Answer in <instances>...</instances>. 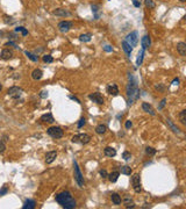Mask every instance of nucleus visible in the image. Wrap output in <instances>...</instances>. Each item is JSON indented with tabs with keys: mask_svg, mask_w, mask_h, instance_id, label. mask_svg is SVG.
<instances>
[{
	"mask_svg": "<svg viewBox=\"0 0 186 209\" xmlns=\"http://www.w3.org/2000/svg\"><path fill=\"white\" fill-rule=\"evenodd\" d=\"M179 120H180V122H182L184 126H186V109L182 111V112L179 113Z\"/></svg>",
	"mask_w": 186,
	"mask_h": 209,
	"instance_id": "c85d7f7f",
	"label": "nucleus"
},
{
	"mask_svg": "<svg viewBox=\"0 0 186 209\" xmlns=\"http://www.w3.org/2000/svg\"><path fill=\"white\" fill-rule=\"evenodd\" d=\"M56 201L58 205H61V207L65 209H74L76 208L77 203H76V200L74 199L72 194L68 190H64V192H61L59 194L56 195Z\"/></svg>",
	"mask_w": 186,
	"mask_h": 209,
	"instance_id": "f257e3e1",
	"label": "nucleus"
},
{
	"mask_svg": "<svg viewBox=\"0 0 186 209\" xmlns=\"http://www.w3.org/2000/svg\"><path fill=\"white\" fill-rule=\"evenodd\" d=\"M122 158L125 159V160H129L130 158H131V154H130L129 151H125L122 153Z\"/></svg>",
	"mask_w": 186,
	"mask_h": 209,
	"instance_id": "e433bc0d",
	"label": "nucleus"
},
{
	"mask_svg": "<svg viewBox=\"0 0 186 209\" xmlns=\"http://www.w3.org/2000/svg\"><path fill=\"white\" fill-rule=\"evenodd\" d=\"M112 202L114 203V205H116V206H119V205H121V202H122V200H121V196L119 195V194H116V193H113L112 194Z\"/></svg>",
	"mask_w": 186,
	"mask_h": 209,
	"instance_id": "5701e85b",
	"label": "nucleus"
},
{
	"mask_svg": "<svg viewBox=\"0 0 186 209\" xmlns=\"http://www.w3.org/2000/svg\"><path fill=\"white\" fill-rule=\"evenodd\" d=\"M125 41H126L129 45H131L133 48L136 47L137 43H138V34H137V32H131L130 34L127 35V37H126Z\"/></svg>",
	"mask_w": 186,
	"mask_h": 209,
	"instance_id": "423d86ee",
	"label": "nucleus"
},
{
	"mask_svg": "<svg viewBox=\"0 0 186 209\" xmlns=\"http://www.w3.org/2000/svg\"><path fill=\"white\" fill-rule=\"evenodd\" d=\"M131 185H133V188L136 193H140L141 192V178H140V174L138 173H135L131 175Z\"/></svg>",
	"mask_w": 186,
	"mask_h": 209,
	"instance_id": "39448f33",
	"label": "nucleus"
},
{
	"mask_svg": "<svg viewBox=\"0 0 186 209\" xmlns=\"http://www.w3.org/2000/svg\"><path fill=\"white\" fill-rule=\"evenodd\" d=\"M89 98L92 100L93 102H95V103H98V105H102V103H104V96L101 95V93H99V92H95V93L90 94Z\"/></svg>",
	"mask_w": 186,
	"mask_h": 209,
	"instance_id": "1a4fd4ad",
	"label": "nucleus"
},
{
	"mask_svg": "<svg viewBox=\"0 0 186 209\" xmlns=\"http://www.w3.org/2000/svg\"><path fill=\"white\" fill-rule=\"evenodd\" d=\"M177 51H178L182 56H186V43H184V42L177 43Z\"/></svg>",
	"mask_w": 186,
	"mask_h": 209,
	"instance_id": "f3484780",
	"label": "nucleus"
},
{
	"mask_svg": "<svg viewBox=\"0 0 186 209\" xmlns=\"http://www.w3.org/2000/svg\"><path fill=\"white\" fill-rule=\"evenodd\" d=\"M13 57V51L11 50V49H4L1 52H0V58L1 59H4V60H8V59H11V58Z\"/></svg>",
	"mask_w": 186,
	"mask_h": 209,
	"instance_id": "9d476101",
	"label": "nucleus"
},
{
	"mask_svg": "<svg viewBox=\"0 0 186 209\" xmlns=\"http://www.w3.org/2000/svg\"><path fill=\"white\" fill-rule=\"evenodd\" d=\"M74 179H76L78 186L83 188V187L85 186V181H84V177H83V174H81V172H80V169H79L77 162L74 163Z\"/></svg>",
	"mask_w": 186,
	"mask_h": 209,
	"instance_id": "7ed1b4c3",
	"label": "nucleus"
},
{
	"mask_svg": "<svg viewBox=\"0 0 186 209\" xmlns=\"http://www.w3.org/2000/svg\"><path fill=\"white\" fill-rule=\"evenodd\" d=\"M74 143H79V141H78V135H74V137H72V139H71Z\"/></svg>",
	"mask_w": 186,
	"mask_h": 209,
	"instance_id": "49530a36",
	"label": "nucleus"
},
{
	"mask_svg": "<svg viewBox=\"0 0 186 209\" xmlns=\"http://www.w3.org/2000/svg\"><path fill=\"white\" fill-rule=\"evenodd\" d=\"M165 103H167V99H163V100L161 101V105H159V107H158V109H159V111H162V109L164 108V106H165Z\"/></svg>",
	"mask_w": 186,
	"mask_h": 209,
	"instance_id": "ea45409f",
	"label": "nucleus"
},
{
	"mask_svg": "<svg viewBox=\"0 0 186 209\" xmlns=\"http://www.w3.org/2000/svg\"><path fill=\"white\" fill-rule=\"evenodd\" d=\"M91 40H92L91 34H83L79 36V41H81V42H90Z\"/></svg>",
	"mask_w": 186,
	"mask_h": 209,
	"instance_id": "cd10ccee",
	"label": "nucleus"
},
{
	"mask_svg": "<svg viewBox=\"0 0 186 209\" xmlns=\"http://www.w3.org/2000/svg\"><path fill=\"white\" fill-rule=\"evenodd\" d=\"M1 35H2V33H1V32H0V36H1Z\"/></svg>",
	"mask_w": 186,
	"mask_h": 209,
	"instance_id": "6e6d98bb",
	"label": "nucleus"
},
{
	"mask_svg": "<svg viewBox=\"0 0 186 209\" xmlns=\"http://www.w3.org/2000/svg\"><path fill=\"white\" fill-rule=\"evenodd\" d=\"M123 205L126 208H135V203L133 201V199L130 198L129 195H126L123 199Z\"/></svg>",
	"mask_w": 186,
	"mask_h": 209,
	"instance_id": "dca6fc26",
	"label": "nucleus"
},
{
	"mask_svg": "<svg viewBox=\"0 0 186 209\" xmlns=\"http://www.w3.org/2000/svg\"><path fill=\"white\" fill-rule=\"evenodd\" d=\"M167 124L170 126V128H171V129L173 130V133H176V134H180V131H179V129H178L177 127H174V126H173V123H171V121H170V120H167Z\"/></svg>",
	"mask_w": 186,
	"mask_h": 209,
	"instance_id": "f704fd0d",
	"label": "nucleus"
},
{
	"mask_svg": "<svg viewBox=\"0 0 186 209\" xmlns=\"http://www.w3.org/2000/svg\"><path fill=\"white\" fill-rule=\"evenodd\" d=\"M133 4H134L135 7H140V6H141V4H140L137 0H133Z\"/></svg>",
	"mask_w": 186,
	"mask_h": 209,
	"instance_id": "09e8293b",
	"label": "nucleus"
},
{
	"mask_svg": "<svg viewBox=\"0 0 186 209\" xmlns=\"http://www.w3.org/2000/svg\"><path fill=\"white\" fill-rule=\"evenodd\" d=\"M99 173H100V175H101L102 178H107V177H108V173L106 172V170H100Z\"/></svg>",
	"mask_w": 186,
	"mask_h": 209,
	"instance_id": "79ce46f5",
	"label": "nucleus"
},
{
	"mask_svg": "<svg viewBox=\"0 0 186 209\" xmlns=\"http://www.w3.org/2000/svg\"><path fill=\"white\" fill-rule=\"evenodd\" d=\"M6 150V145H5V143L4 142H0V153H4Z\"/></svg>",
	"mask_w": 186,
	"mask_h": 209,
	"instance_id": "a19ab883",
	"label": "nucleus"
},
{
	"mask_svg": "<svg viewBox=\"0 0 186 209\" xmlns=\"http://www.w3.org/2000/svg\"><path fill=\"white\" fill-rule=\"evenodd\" d=\"M15 32H21L22 33V36H27L28 35V30L26 29V28H23V27H18V28H15Z\"/></svg>",
	"mask_w": 186,
	"mask_h": 209,
	"instance_id": "473e14b6",
	"label": "nucleus"
},
{
	"mask_svg": "<svg viewBox=\"0 0 186 209\" xmlns=\"http://www.w3.org/2000/svg\"><path fill=\"white\" fill-rule=\"evenodd\" d=\"M85 123H86V120H85L84 117H81V119L79 120V122H78V129H80L81 127H84Z\"/></svg>",
	"mask_w": 186,
	"mask_h": 209,
	"instance_id": "4c0bfd02",
	"label": "nucleus"
},
{
	"mask_svg": "<svg viewBox=\"0 0 186 209\" xmlns=\"http://www.w3.org/2000/svg\"><path fill=\"white\" fill-rule=\"evenodd\" d=\"M129 84L127 85V95L129 98L128 100V105H131L134 100H136L138 98V87H137V81L135 79H133L131 77L129 76Z\"/></svg>",
	"mask_w": 186,
	"mask_h": 209,
	"instance_id": "f03ea898",
	"label": "nucleus"
},
{
	"mask_svg": "<svg viewBox=\"0 0 186 209\" xmlns=\"http://www.w3.org/2000/svg\"><path fill=\"white\" fill-rule=\"evenodd\" d=\"M42 59H43L44 63H53V62H54V58L51 57L50 55H44Z\"/></svg>",
	"mask_w": 186,
	"mask_h": 209,
	"instance_id": "c9c22d12",
	"label": "nucleus"
},
{
	"mask_svg": "<svg viewBox=\"0 0 186 209\" xmlns=\"http://www.w3.org/2000/svg\"><path fill=\"white\" fill-rule=\"evenodd\" d=\"M121 173L122 174H126V175H130L131 174V169H130L129 166H122L121 167Z\"/></svg>",
	"mask_w": 186,
	"mask_h": 209,
	"instance_id": "7c9ffc66",
	"label": "nucleus"
},
{
	"mask_svg": "<svg viewBox=\"0 0 186 209\" xmlns=\"http://www.w3.org/2000/svg\"><path fill=\"white\" fill-rule=\"evenodd\" d=\"M53 14L56 15V17H69V15H70V13H69L68 11L63 9V8H57V9H55V11L53 12Z\"/></svg>",
	"mask_w": 186,
	"mask_h": 209,
	"instance_id": "a211bd4d",
	"label": "nucleus"
},
{
	"mask_svg": "<svg viewBox=\"0 0 186 209\" xmlns=\"http://www.w3.org/2000/svg\"><path fill=\"white\" fill-rule=\"evenodd\" d=\"M122 49L125 50V52L127 54V56L128 57H130V55H131V51H133V47L131 45H129L126 41H123L122 42Z\"/></svg>",
	"mask_w": 186,
	"mask_h": 209,
	"instance_id": "412c9836",
	"label": "nucleus"
},
{
	"mask_svg": "<svg viewBox=\"0 0 186 209\" xmlns=\"http://www.w3.org/2000/svg\"><path fill=\"white\" fill-rule=\"evenodd\" d=\"M106 130H107V127H106L105 124H99V126H97V128H95V133L99 134V135L105 134Z\"/></svg>",
	"mask_w": 186,
	"mask_h": 209,
	"instance_id": "a878e982",
	"label": "nucleus"
},
{
	"mask_svg": "<svg viewBox=\"0 0 186 209\" xmlns=\"http://www.w3.org/2000/svg\"><path fill=\"white\" fill-rule=\"evenodd\" d=\"M25 54H26L27 57L29 58V59H32L33 62H38V56L34 55V54H32V52H29V51H25Z\"/></svg>",
	"mask_w": 186,
	"mask_h": 209,
	"instance_id": "c756f323",
	"label": "nucleus"
},
{
	"mask_svg": "<svg viewBox=\"0 0 186 209\" xmlns=\"http://www.w3.org/2000/svg\"><path fill=\"white\" fill-rule=\"evenodd\" d=\"M1 90H2V85H1V83H0V92H1Z\"/></svg>",
	"mask_w": 186,
	"mask_h": 209,
	"instance_id": "603ef678",
	"label": "nucleus"
},
{
	"mask_svg": "<svg viewBox=\"0 0 186 209\" xmlns=\"http://www.w3.org/2000/svg\"><path fill=\"white\" fill-rule=\"evenodd\" d=\"M156 149H154V148H151V147H148L147 149H146V153L148 154V156H154V154H156Z\"/></svg>",
	"mask_w": 186,
	"mask_h": 209,
	"instance_id": "72a5a7b5",
	"label": "nucleus"
},
{
	"mask_svg": "<svg viewBox=\"0 0 186 209\" xmlns=\"http://www.w3.org/2000/svg\"><path fill=\"white\" fill-rule=\"evenodd\" d=\"M131 126H133L131 121H127V122H126V129H130V128H131Z\"/></svg>",
	"mask_w": 186,
	"mask_h": 209,
	"instance_id": "c03bdc74",
	"label": "nucleus"
},
{
	"mask_svg": "<svg viewBox=\"0 0 186 209\" xmlns=\"http://www.w3.org/2000/svg\"><path fill=\"white\" fill-rule=\"evenodd\" d=\"M179 1H182V2H186V0H179Z\"/></svg>",
	"mask_w": 186,
	"mask_h": 209,
	"instance_id": "864d4df0",
	"label": "nucleus"
},
{
	"mask_svg": "<svg viewBox=\"0 0 186 209\" xmlns=\"http://www.w3.org/2000/svg\"><path fill=\"white\" fill-rule=\"evenodd\" d=\"M43 76V72L40 70V69H35L33 72H32V78L34 79V80H40L41 78Z\"/></svg>",
	"mask_w": 186,
	"mask_h": 209,
	"instance_id": "b1692460",
	"label": "nucleus"
},
{
	"mask_svg": "<svg viewBox=\"0 0 186 209\" xmlns=\"http://www.w3.org/2000/svg\"><path fill=\"white\" fill-rule=\"evenodd\" d=\"M56 157H57V152L56 151L47 152V154H45V163H47V164H51V163H54L56 159Z\"/></svg>",
	"mask_w": 186,
	"mask_h": 209,
	"instance_id": "ddd939ff",
	"label": "nucleus"
},
{
	"mask_svg": "<svg viewBox=\"0 0 186 209\" xmlns=\"http://www.w3.org/2000/svg\"><path fill=\"white\" fill-rule=\"evenodd\" d=\"M8 45H13L14 48H18V45H17L15 43H13V42H7V43L5 44V47H8Z\"/></svg>",
	"mask_w": 186,
	"mask_h": 209,
	"instance_id": "a18cd8bd",
	"label": "nucleus"
},
{
	"mask_svg": "<svg viewBox=\"0 0 186 209\" xmlns=\"http://www.w3.org/2000/svg\"><path fill=\"white\" fill-rule=\"evenodd\" d=\"M7 94H8L9 98H12V99H18V98H20L21 94H22V88H20L18 86H13V87H11V88L8 90Z\"/></svg>",
	"mask_w": 186,
	"mask_h": 209,
	"instance_id": "0eeeda50",
	"label": "nucleus"
},
{
	"mask_svg": "<svg viewBox=\"0 0 186 209\" xmlns=\"http://www.w3.org/2000/svg\"><path fill=\"white\" fill-rule=\"evenodd\" d=\"M151 45V40H150V36L149 35H144L142 40H141V47H142V49H148L149 47Z\"/></svg>",
	"mask_w": 186,
	"mask_h": 209,
	"instance_id": "4468645a",
	"label": "nucleus"
},
{
	"mask_svg": "<svg viewBox=\"0 0 186 209\" xmlns=\"http://www.w3.org/2000/svg\"><path fill=\"white\" fill-rule=\"evenodd\" d=\"M119 177H120V172L119 171H114L112 172L111 174H108V179H110L111 182H116L118 179H119Z\"/></svg>",
	"mask_w": 186,
	"mask_h": 209,
	"instance_id": "393cba45",
	"label": "nucleus"
},
{
	"mask_svg": "<svg viewBox=\"0 0 186 209\" xmlns=\"http://www.w3.org/2000/svg\"><path fill=\"white\" fill-rule=\"evenodd\" d=\"M47 133H48L49 136H51L53 138H56V139L62 138V137L64 136V131H63V129H62V128H59V127H50V128L47 130Z\"/></svg>",
	"mask_w": 186,
	"mask_h": 209,
	"instance_id": "20e7f679",
	"label": "nucleus"
},
{
	"mask_svg": "<svg viewBox=\"0 0 186 209\" xmlns=\"http://www.w3.org/2000/svg\"><path fill=\"white\" fill-rule=\"evenodd\" d=\"M106 90H107V93L113 95V96H116V95L119 94V87L115 84H110Z\"/></svg>",
	"mask_w": 186,
	"mask_h": 209,
	"instance_id": "9b49d317",
	"label": "nucleus"
},
{
	"mask_svg": "<svg viewBox=\"0 0 186 209\" xmlns=\"http://www.w3.org/2000/svg\"><path fill=\"white\" fill-rule=\"evenodd\" d=\"M40 96H41V98H47V96H48V92L42 91V92H41V94H40Z\"/></svg>",
	"mask_w": 186,
	"mask_h": 209,
	"instance_id": "de8ad7c7",
	"label": "nucleus"
},
{
	"mask_svg": "<svg viewBox=\"0 0 186 209\" xmlns=\"http://www.w3.org/2000/svg\"><path fill=\"white\" fill-rule=\"evenodd\" d=\"M184 20H185V21H186V15H185V17H184Z\"/></svg>",
	"mask_w": 186,
	"mask_h": 209,
	"instance_id": "5fc2aeb1",
	"label": "nucleus"
},
{
	"mask_svg": "<svg viewBox=\"0 0 186 209\" xmlns=\"http://www.w3.org/2000/svg\"><path fill=\"white\" fill-rule=\"evenodd\" d=\"M144 4H146V6L150 8V9H152V8H155L156 7V4L152 1V0H144Z\"/></svg>",
	"mask_w": 186,
	"mask_h": 209,
	"instance_id": "2f4dec72",
	"label": "nucleus"
},
{
	"mask_svg": "<svg viewBox=\"0 0 186 209\" xmlns=\"http://www.w3.org/2000/svg\"><path fill=\"white\" fill-rule=\"evenodd\" d=\"M144 49H142L140 52H138V55H137V59H136V65L137 66H140L141 64H142V62H143V56H144Z\"/></svg>",
	"mask_w": 186,
	"mask_h": 209,
	"instance_id": "bb28decb",
	"label": "nucleus"
},
{
	"mask_svg": "<svg viewBox=\"0 0 186 209\" xmlns=\"http://www.w3.org/2000/svg\"><path fill=\"white\" fill-rule=\"evenodd\" d=\"M78 141L81 144H87L91 141V136L89 134H78Z\"/></svg>",
	"mask_w": 186,
	"mask_h": 209,
	"instance_id": "f8f14e48",
	"label": "nucleus"
},
{
	"mask_svg": "<svg viewBox=\"0 0 186 209\" xmlns=\"http://www.w3.org/2000/svg\"><path fill=\"white\" fill-rule=\"evenodd\" d=\"M142 109L146 112V113H149L150 115H155V111H154V108L151 107V105H149L148 102H143L142 103Z\"/></svg>",
	"mask_w": 186,
	"mask_h": 209,
	"instance_id": "6ab92c4d",
	"label": "nucleus"
},
{
	"mask_svg": "<svg viewBox=\"0 0 186 209\" xmlns=\"http://www.w3.org/2000/svg\"><path fill=\"white\" fill-rule=\"evenodd\" d=\"M7 192H8L7 186H4V187L0 190V195H5V194H7Z\"/></svg>",
	"mask_w": 186,
	"mask_h": 209,
	"instance_id": "58836bf2",
	"label": "nucleus"
},
{
	"mask_svg": "<svg viewBox=\"0 0 186 209\" xmlns=\"http://www.w3.org/2000/svg\"><path fill=\"white\" fill-rule=\"evenodd\" d=\"M72 26H74V23L71 21H61L58 23V29L62 33H66L72 28Z\"/></svg>",
	"mask_w": 186,
	"mask_h": 209,
	"instance_id": "6e6552de",
	"label": "nucleus"
},
{
	"mask_svg": "<svg viewBox=\"0 0 186 209\" xmlns=\"http://www.w3.org/2000/svg\"><path fill=\"white\" fill-rule=\"evenodd\" d=\"M157 90H164V86H156Z\"/></svg>",
	"mask_w": 186,
	"mask_h": 209,
	"instance_id": "3c124183",
	"label": "nucleus"
},
{
	"mask_svg": "<svg viewBox=\"0 0 186 209\" xmlns=\"http://www.w3.org/2000/svg\"><path fill=\"white\" fill-rule=\"evenodd\" d=\"M70 99H72V100H74V101H77L78 103H80V100H79V99H77L76 96H70Z\"/></svg>",
	"mask_w": 186,
	"mask_h": 209,
	"instance_id": "8fccbe9b",
	"label": "nucleus"
},
{
	"mask_svg": "<svg viewBox=\"0 0 186 209\" xmlns=\"http://www.w3.org/2000/svg\"><path fill=\"white\" fill-rule=\"evenodd\" d=\"M40 121H42V122H44V123H53L55 120H54V116L51 113H47V114H43L41 117H40Z\"/></svg>",
	"mask_w": 186,
	"mask_h": 209,
	"instance_id": "2eb2a0df",
	"label": "nucleus"
},
{
	"mask_svg": "<svg viewBox=\"0 0 186 209\" xmlns=\"http://www.w3.org/2000/svg\"><path fill=\"white\" fill-rule=\"evenodd\" d=\"M36 207V202L34 201V200H26V202H25V205H23V209H34Z\"/></svg>",
	"mask_w": 186,
	"mask_h": 209,
	"instance_id": "aec40b11",
	"label": "nucleus"
},
{
	"mask_svg": "<svg viewBox=\"0 0 186 209\" xmlns=\"http://www.w3.org/2000/svg\"><path fill=\"white\" fill-rule=\"evenodd\" d=\"M104 152H105V154L107 157H115L116 156V150L114 148H112V147H106Z\"/></svg>",
	"mask_w": 186,
	"mask_h": 209,
	"instance_id": "4be33fe9",
	"label": "nucleus"
},
{
	"mask_svg": "<svg viewBox=\"0 0 186 209\" xmlns=\"http://www.w3.org/2000/svg\"><path fill=\"white\" fill-rule=\"evenodd\" d=\"M104 50L107 51V52H112V51H113L112 47H110V45H105V47H104Z\"/></svg>",
	"mask_w": 186,
	"mask_h": 209,
	"instance_id": "37998d69",
	"label": "nucleus"
}]
</instances>
